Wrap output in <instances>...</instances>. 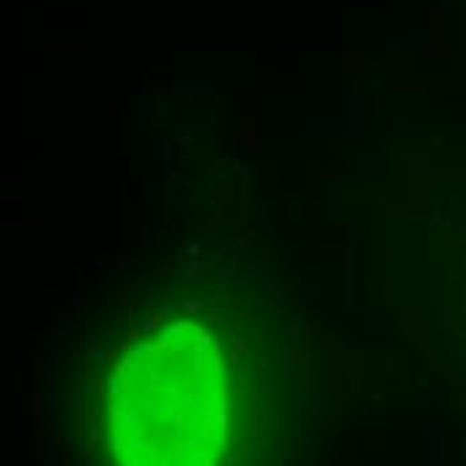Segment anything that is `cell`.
Wrapping results in <instances>:
<instances>
[{"label":"cell","mask_w":466,"mask_h":466,"mask_svg":"<svg viewBox=\"0 0 466 466\" xmlns=\"http://www.w3.org/2000/svg\"><path fill=\"white\" fill-rule=\"evenodd\" d=\"M228 437V383L218 343L172 325L116 370L110 442L121 466H218Z\"/></svg>","instance_id":"1"}]
</instances>
